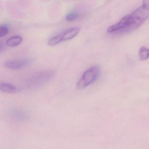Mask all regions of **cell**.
<instances>
[{"label": "cell", "mask_w": 149, "mask_h": 149, "mask_svg": "<svg viewBox=\"0 0 149 149\" xmlns=\"http://www.w3.org/2000/svg\"><path fill=\"white\" fill-rule=\"evenodd\" d=\"M80 28L77 27L72 28L68 29L61 34L63 41L68 40L74 38L80 32Z\"/></svg>", "instance_id": "3957f363"}, {"label": "cell", "mask_w": 149, "mask_h": 149, "mask_svg": "<svg viewBox=\"0 0 149 149\" xmlns=\"http://www.w3.org/2000/svg\"><path fill=\"white\" fill-rule=\"evenodd\" d=\"M13 114L15 117L19 118H24L26 116L24 113H22V112L20 111H16L15 112H13Z\"/></svg>", "instance_id": "30bf717a"}, {"label": "cell", "mask_w": 149, "mask_h": 149, "mask_svg": "<svg viewBox=\"0 0 149 149\" xmlns=\"http://www.w3.org/2000/svg\"><path fill=\"white\" fill-rule=\"evenodd\" d=\"M100 73L97 66H94L86 70L81 78L77 82V87L78 89H83L96 81Z\"/></svg>", "instance_id": "6da1fadb"}, {"label": "cell", "mask_w": 149, "mask_h": 149, "mask_svg": "<svg viewBox=\"0 0 149 149\" xmlns=\"http://www.w3.org/2000/svg\"><path fill=\"white\" fill-rule=\"evenodd\" d=\"M0 91L4 93L14 94L18 92L16 86L8 83H0Z\"/></svg>", "instance_id": "277c9868"}, {"label": "cell", "mask_w": 149, "mask_h": 149, "mask_svg": "<svg viewBox=\"0 0 149 149\" xmlns=\"http://www.w3.org/2000/svg\"><path fill=\"white\" fill-rule=\"evenodd\" d=\"M5 47H4V45L2 43H0V53L3 51L4 50Z\"/></svg>", "instance_id": "8fae6325"}, {"label": "cell", "mask_w": 149, "mask_h": 149, "mask_svg": "<svg viewBox=\"0 0 149 149\" xmlns=\"http://www.w3.org/2000/svg\"><path fill=\"white\" fill-rule=\"evenodd\" d=\"M63 41L62 37L61 34L57 35L52 37L49 40L48 44L49 46H56L57 44L60 43V42Z\"/></svg>", "instance_id": "8992f818"}, {"label": "cell", "mask_w": 149, "mask_h": 149, "mask_svg": "<svg viewBox=\"0 0 149 149\" xmlns=\"http://www.w3.org/2000/svg\"><path fill=\"white\" fill-rule=\"evenodd\" d=\"M79 16L80 14L77 12H71L66 15V20L68 21H72L77 19Z\"/></svg>", "instance_id": "ba28073f"}, {"label": "cell", "mask_w": 149, "mask_h": 149, "mask_svg": "<svg viewBox=\"0 0 149 149\" xmlns=\"http://www.w3.org/2000/svg\"><path fill=\"white\" fill-rule=\"evenodd\" d=\"M9 33V29L7 26H0V38L6 36Z\"/></svg>", "instance_id": "9c48e42d"}, {"label": "cell", "mask_w": 149, "mask_h": 149, "mask_svg": "<svg viewBox=\"0 0 149 149\" xmlns=\"http://www.w3.org/2000/svg\"><path fill=\"white\" fill-rule=\"evenodd\" d=\"M22 38L19 36H15L9 38L6 42V45L10 47H14L22 42Z\"/></svg>", "instance_id": "5b68a950"}, {"label": "cell", "mask_w": 149, "mask_h": 149, "mask_svg": "<svg viewBox=\"0 0 149 149\" xmlns=\"http://www.w3.org/2000/svg\"><path fill=\"white\" fill-rule=\"evenodd\" d=\"M32 62L29 59H18L10 60L6 62L5 65L8 68L12 70H18L27 66Z\"/></svg>", "instance_id": "7a4b0ae2"}, {"label": "cell", "mask_w": 149, "mask_h": 149, "mask_svg": "<svg viewBox=\"0 0 149 149\" xmlns=\"http://www.w3.org/2000/svg\"><path fill=\"white\" fill-rule=\"evenodd\" d=\"M149 56V49L145 47H141L139 51V56L140 59L143 61L148 59Z\"/></svg>", "instance_id": "52a82bcc"}]
</instances>
